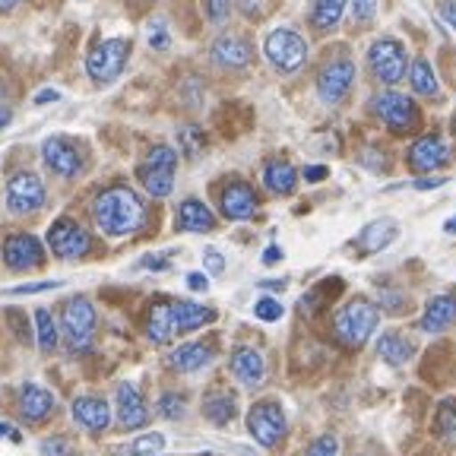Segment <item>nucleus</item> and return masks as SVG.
Masks as SVG:
<instances>
[{"instance_id": "nucleus-57", "label": "nucleus", "mask_w": 456, "mask_h": 456, "mask_svg": "<svg viewBox=\"0 0 456 456\" xmlns=\"http://www.w3.org/2000/svg\"><path fill=\"white\" fill-rule=\"evenodd\" d=\"M20 0H0V10H13Z\"/></svg>"}, {"instance_id": "nucleus-46", "label": "nucleus", "mask_w": 456, "mask_h": 456, "mask_svg": "<svg viewBox=\"0 0 456 456\" xmlns=\"http://www.w3.org/2000/svg\"><path fill=\"white\" fill-rule=\"evenodd\" d=\"M150 45H152V48H156V51H168L171 38H168V32H165V26H156V28H152Z\"/></svg>"}, {"instance_id": "nucleus-2", "label": "nucleus", "mask_w": 456, "mask_h": 456, "mask_svg": "<svg viewBox=\"0 0 456 456\" xmlns=\"http://www.w3.org/2000/svg\"><path fill=\"white\" fill-rule=\"evenodd\" d=\"M378 323H380L378 305H370V301H364V298H355L336 314L333 333L346 349H362L364 342L370 339V333L378 330Z\"/></svg>"}, {"instance_id": "nucleus-28", "label": "nucleus", "mask_w": 456, "mask_h": 456, "mask_svg": "<svg viewBox=\"0 0 456 456\" xmlns=\"http://www.w3.org/2000/svg\"><path fill=\"white\" fill-rule=\"evenodd\" d=\"M209 358H213V349H209L207 342H184L181 349L171 352V368H178V370H184V374H191V370L207 368Z\"/></svg>"}, {"instance_id": "nucleus-56", "label": "nucleus", "mask_w": 456, "mask_h": 456, "mask_svg": "<svg viewBox=\"0 0 456 456\" xmlns=\"http://www.w3.org/2000/svg\"><path fill=\"white\" fill-rule=\"evenodd\" d=\"M10 121H13V114H10V108H0V130L7 127Z\"/></svg>"}, {"instance_id": "nucleus-21", "label": "nucleus", "mask_w": 456, "mask_h": 456, "mask_svg": "<svg viewBox=\"0 0 456 456\" xmlns=\"http://www.w3.org/2000/svg\"><path fill=\"white\" fill-rule=\"evenodd\" d=\"M216 321L213 307H203L197 301H171V323H175V333H193V330L207 327Z\"/></svg>"}, {"instance_id": "nucleus-35", "label": "nucleus", "mask_w": 456, "mask_h": 456, "mask_svg": "<svg viewBox=\"0 0 456 456\" xmlns=\"http://www.w3.org/2000/svg\"><path fill=\"white\" fill-rule=\"evenodd\" d=\"M178 142H181V150H184V156L197 159L200 152H203V146H207V136H203V130L200 127L187 124V127L178 130Z\"/></svg>"}, {"instance_id": "nucleus-11", "label": "nucleus", "mask_w": 456, "mask_h": 456, "mask_svg": "<svg viewBox=\"0 0 456 456\" xmlns=\"http://www.w3.org/2000/svg\"><path fill=\"white\" fill-rule=\"evenodd\" d=\"M248 431L260 447H276L285 437V412L279 403H256L248 412Z\"/></svg>"}, {"instance_id": "nucleus-24", "label": "nucleus", "mask_w": 456, "mask_h": 456, "mask_svg": "<svg viewBox=\"0 0 456 456\" xmlns=\"http://www.w3.org/2000/svg\"><path fill=\"white\" fill-rule=\"evenodd\" d=\"M396 235H399V225L393 219L368 222V225L362 228V235H358V248H362L364 254H378L387 244L396 241Z\"/></svg>"}, {"instance_id": "nucleus-25", "label": "nucleus", "mask_w": 456, "mask_h": 456, "mask_svg": "<svg viewBox=\"0 0 456 456\" xmlns=\"http://www.w3.org/2000/svg\"><path fill=\"white\" fill-rule=\"evenodd\" d=\"M146 336L152 346H165L175 336V323H171V301H156L146 314Z\"/></svg>"}, {"instance_id": "nucleus-30", "label": "nucleus", "mask_w": 456, "mask_h": 456, "mask_svg": "<svg viewBox=\"0 0 456 456\" xmlns=\"http://www.w3.org/2000/svg\"><path fill=\"white\" fill-rule=\"evenodd\" d=\"M203 415H207L213 425H228V421L235 419L238 415V396L235 393H225V390H219V393H209L207 396V403H203Z\"/></svg>"}, {"instance_id": "nucleus-40", "label": "nucleus", "mask_w": 456, "mask_h": 456, "mask_svg": "<svg viewBox=\"0 0 456 456\" xmlns=\"http://www.w3.org/2000/svg\"><path fill=\"white\" fill-rule=\"evenodd\" d=\"M254 314H256V317H260V321L273 323V321H279V317H282L285 307L279 305L276 298H260V301H256V305H254Z\"/></svg>"}, {"instance_id": "nucleus-50", "label": "nucleus", "mask_w": 456, "mask_h": 456, "mask_svg": "<svg viewBox=\"0 0 456 456\" xmlns=\"http://www.w3.org/2000/svg\"><path fill=\"white\" fill-rule=\"evenodd\" d=\"M327 175H330V171L323 168V165H307V168H305V178L307 181H323Z\"/></svg>"}, {"instance_id": "nucleus-43", "label": "nucleus", "mask_w": 456, "mask_h": 456, "mask_svg": "<svg viewBox=\"0 0 456 456\" xmlns=\"http://www.w3.org/2000/svg\"><path fill=\"white\" fill-rule=\"evenodd\" d=\"M235 4L248 20H260V16L266 13V4H270V0H235Z\"/></svg>"}, {"instance_id": "nucleus-42", "label": "nucleus", "mask_w": 456, "mask_h": 456, "mask_svg": "<svg viewBox=\"0 0 456 456\" xmlns=\"http://www.w3.org/2000/svg\"><path fill=\"white\" fill-rule=\"evenodd\" d=\"M203 10L213 22H222L232 10V0H203Z\"/></svg>"}, {"instance_id": "nucleus-33", "label": "nucleus", "mask_w": 456, "mask_h": 456, "mask_svg": "<svg viewBox=\"0 0 456 456\" xmlns=\"http://www.w3.org/2000/svg\"><path fill=\"white\" fill-rule=\"evenodd\" d=\"M409 83H412V89L419 95H437V77H435V67H431V61H425V57H419L412 64V70H409Z\"/></svg>"}, {"instance_id": "nucleus-37", "label": "nucleus", "mask_w": 456, "mask_h": 456, "mask_svg": "<svg viewBox=\"0 0 456 456\" xmlns=\"http://www.w3.org/2000/svg\"><path fill=\"white\" fill-rule=\"evenodd\" d=\"M437 431L447 437L456 435V399H444L437 406Z\"/></svg>"}, {"instance_id": "nucleus-23", "label": "nucleus", "mask_w": 456, "mask_h": 456, "mask_svg": "<svg viewBox=\"0 0 456 456\" xmlns=\"http://www.w3.org/2000/svg\"><path fill=\"white\" fill-rule=\"evenodd\" d=\"M453 323H456V298L437 295V298L428 301L425 314H421V330L425 333H444Z\"/></svg>"}, {"instance_id": "nucleus-3", "label": "nucleus", "mask_w": 456, "mask_h": 456, "mask_svg": "<svg viewBox=\"0 0 456 456\" xmlns=\"http://www.w3.org/2000/svg\"><path fill=\"white\" fill-rule=\"evenodd\" d=\"M61 323H64V339L73 352H86L93 346V336H95V307L89 298L77 295L64 305V314H61Z\"/></svg>"}, {"instance_id": "nucleus-55", "label": "nucleus", "mask_w": 456, "mask_h": 456, "mask_svg": "<svg viewBox=\"0 0 456 456\" xmlns=\"http://www.w3.org/2000/svg\"><path fill=\"white\" fill-rule=\"evenodd\" d=\"M260 285H264V289H279V292H282L289 282H285V279H266V282H260Z\"/></svg>"}, {"instance_id": "nucleus-14", "label": "nucleus", "mask_w": 456, "mask_h": 456, "mask_svg": "<svg viewBox=\"0 0 456 456\" xmlns=\"http://www.w3.org/2000/svg\"><path fill=\"white\" fill-rule=\"evenodd\" d=\"M42 156L45 165L54 175H61V178H77L79 171H83V156H79V150L67 136H48L42 146Z\"/></svg>"}, {"instance_id": "nucleus-52", "label": "nucleus", "mask_w": 456, "mask_h": 456, "mask_svg": "<svg viewBox=\"0 0 456 456\" xmlns=\"http://www.w3.org/2000/svg\"><path fill=\"white\" fill-rule=\"evenodd\" d=\"M57 99H61L57 89H42V93L36 95V105H48V102H57Z\"/></svg>"}, {"instance_id": "nucleus-48", "label": "nucleus", "mask_w": 456, "mask_h": 456, "mask_svg": "<svg viewBox=\"0 0 456 456\" xmlns=\"http://www.w3.org/2000/svg\"><path fill=\"white\" fill-rule=\"evenodd\" d=\"M0 441H13V444H20V441H22V435L16 431L13 425H7V421H0Z\"/></svg>"}, {"instance_id": "nucleus-44", "label": "nucleus", "mask_w": 456, "mask_h": 456, "mask_svg": "<svg viewBox=\"0 0 456 456\" xmlns=\"http://www.w3.org/2000/svg\"><path fill=\"white\" fill-rule=\"evenodd\" d=\"M51 289H61V282L48 279V282H28V285H16L10 295H38V292H51Z\"/></svg>"}, {"instance_id": "nucleus-34", "label": "nucleus", "mask_w": 456, "mask_h": 456, "mask_svg": "<svg viewBox=\"0 0 456 456\" xmlns=\"http://www.w3.org/2000/svg\"><path fill=\"white\" fill-rule=\"evenodd\" d=\"M36 333H38V346H42V352L57 349V323H54V317H51L48 307H38L36 311Z\"/></svg>"}, {"instance_id": "nucleus-19", "label": "nucleus", "mask_w": 456, "mask_h": 456, "mask_svg": "<svg viewBox=\"0 0 456 456\" xmlns=\"http://www.w3.org/2000/svg\"><path fill=\"white\" fill-rule=\"evenodd\" d=\"M222 213L228 216V219H250V216L256 213V193L250 184H244V181H235V184H228L225 191H222Z\"/></svg>"}, {"instance_id": "nucleus-38", "label": "nucleus", "mask_w": 456, "mask_h": 456, "mask_svg": "<svg viewBox=\"0 0 456 456\" xmlns=\"http://www.w3.org/2000/svg\"><path fill=\"white\" fill-rule=\"evenodd\" d=\"M339 453V441H336L333 435H321L317 441L307 444L305 456H336Z\"/></svg>"}, {"instance_id": "nucleus-17", "label": "nucleus", "mask_w": 456, "mask_h": 456, "mask_svg": "<svg viewBox=\"0 0 456 456\" xmlns=\"http://www.w3.org/2000/svg\"><path fill=\"white\" fill-rule=\"evenodd\" d=\"M209 54H213V61L219 67H225V70H241V67L250 64V57H254V48H250L248 38L241 36H222L213 42V48H209Z\"/></svg>"}, {"instance_id": "nucleus-59", "label": "nucleus", "mask_w": 456, "mask_h": 456, "mask_svg": "<svg viewBox=\"0 0 456 456\" xmlns=\"http://www.w3.org/2000/svg\"><path fill=\"white\" fill-rule=\"evenodd\" d=\"M200 456H216V453H200Z\"/></svg>"}, {"instance_id": "nucleus-10", "label": "nucleus", "mask_w": 456, "mask_h": 456, "mask_svg": "<svg viewBox=\"0 0 456 456\" xmlns=\"http://www.w3.org/2000/svg\"><path fill=\"white\" fill-rule=\"evenodd\" d=\"M374 111H378V118L393 134H409V130H415V124H419V108H415V102L403 93H393V89L390 93H380L378 99H374Z\"/></svg>"}, {"instance_id": "nucleus-12", "label": "nucleus", "mask_w": 456, "mask_h": 456, "mask_svg": "<svg viewBox=\"0 0 456 456\" xmlns=\"http://www.w3.org/2000/svg\"><path fill=\"white\" fill-rule=\"evenodd\" d=\"M352 83H355V64H352L349 57H336V61H330L323 67L321 77H317V95L327 105H336V102H342L349 95Z\"/></svg>"}, {"instance_id": "nucleus-6", "label": "nucleus", "mask_w": 456, "mask_h": 456, "mask_svg": "<svg viewBox=\"0 0 456 456\" xmlns=\"http://www.w3.org/2000/svg\"><path fill=\"white\" fill-rule=\"evenodd\" d=\"M175 168H178L175 150H171V146H156V150L150 152V159L140 165L136 178H140V184L146 187L152 197H168V193L175 191Z\"/></svg>"}, {"instance_id": "nucleus-15", "label": "nucleus", "mask_w": 456, "mask_h": 456, "mask_svg": "<svg viewBox=\"0 0 456 456\" xmlns=\"http://www.w3.org/2000/svg\"><path fill=\"white\" fill-rule=\"evenodd\" d=\"M4 264L10 270H32L45 264V248L36 235H10L4 241Z\"/></svg>"}, {"instance_id": "nucleus-49", "label": "nucleus", "mask_w": 456, "mask_h": 456, "mask_svg": "<svg viewBox=\"0 0 456 456\" xmlns=\"http://www.w3.org/2000/svg\"><path fill=\"white\" fill-rule=\"evenodd\" d=\"M142 266L146 270H168V256H142Z\"/></svg>"}, {"instance_id": "nucleus-36", "label": "nucleus", "mask_w": 456, "mask_h": 456, "mask_svg": "<svg viewBox=\"0 0 456 456\" xmlns=\"http://www.w3.org/2000/svg\"><path fill=\"white\" fill-rule=\"evenodd\" d=\"M184 412H187V403L178 393H165V396L159 399V415H162V419L178 421V419H184Z\"/></svg>"}, {"instance_id": "nucleus-54", "label": "nucleus", "mask_w": 456, "mask_h": 456, "mask_svg": "<svg viewBox=\"0 0 456 456\" xmlns=\"http://www.w3.org/2000/svg\"><path fill=\"white\" fill-rule=\"evenodd\" d=\"M415 187H419V191H431V187H444V178H421V181H415Z\"/></svg>"}, {"instance_id": "nucleus-51", "label": "nucleus", "mask_w": 456, "mask_h": 456, "mask_svg": "<svg viewBox=\"0 0 456 456\" xmlns=\"http://www.w3.org/2000/svg\"><path fill=\"white\" fill-rule=\"evenodd\" d=\"M187 285H191L193 292H203V289H209V279L200 276V273H191V276H187Z\"/></svg>"}, {"instance_id": "nucleus-16", "label": "nucleus", "mask_w": 456, "mask_h": 456, "mask_svg": "<svg viewBox=\"0 0 456 456\" xmlns=\"http://www.w3.org/2000/svg\"><path fill=\"white\" fill-rule=\"evenodd\" d=\"M447 162H450L447 142L435 134L421 136V140H415L412 146H409V165H412L415 171H437Z\"/></svg>"}, {"instance_id": "nucleus-53", "label": "nucleus", "mask_w": 456, "mask_h": 456, "mask_svg": "<svg viewBox=\"0 0 456 456\" xmlns=\"http://www.w3.org/2000/svg\"><path fill=\"white\" fill-rule=\"evenodd\" d=\"M279 260H282V250H279L276 244H270V248H266V254H264V264L273 266V264H279Z\"/></svg>"}, {"instance_id": "nucleus-41", "label": "nucleus", "mask_w": 456, "mask_h": 456, "mask_svg": "<svg viewBox=\"0 0 456 456\" xmlns=\"http://www.w3.org/2000/svg\"><path fill=\"white\" fill-rule=\"evenodd\" d=\"M42 456H73V444L67 437H48L42 444Z\"/></svg>"}, {"instance_id": "nucleus-4", "label": "nucleus", "mask_w": 456, "mask_h": 456, "mask_svg": "<svg viewBox=\"0 0 456 456\" xmlns=\"http://www.w3.org/2000/svg\"><path fill=\"white\" fill-rule=\"evenodd\" d=\"M127 57H130V42L127 38H105L99 42L89 57H86V73L95 79V83H114V79L121 77V70L127 67Z\"/></svg>"}, {"instance_id": "nucleus-45", "label": "nucleus", "mask_w": 456, "mask_h": 456, "mask_svg": "<svg viewBox=\"0 0 456 456\" xmlns=\"http://www.w3.org/2000/svg\"><path fill=\"white\" fill-rule=\"evenodd\" d=\"M203 266H207V273H213V276H219V273L225 270V256H222L216 248H209L207 254H203Z\"/></svg>"}, {"instance_id": "nucleus-8", "label": "nucleus", "mask_w": 456, "mask_h": 456, "mask_svg": "<svg viewBox=\"0 0 456 456\" xmlns=\"http://www.w3.org/2000/svg\"><path fill=\"white\" fill-rule=\"evenodd\" d=\"M48 248L54 250V256H61V260H79L83 254H89L93 238H89V232H86L79 222L57 219L54 225L48 228Z\"/></svg>"}, {"instance_id": "nucleus-39", "label": "nucleus", "mask_w": 456, "mask_h": 456, "mask_svg": "<svg viewBox=\"0 0 456 456\" xmlns=\"http://www.w3.org/2000/svg\"><path fill=\"white\" fill-rule=\"evenodd\" d=\"M378 13V0H352V22L355 26H368Z\"/></svg>"}, {"instance_id": "nucleus-29", "label": "nucleus", "mask_w": 456, "mask_h": 456, "mask_svg": "<svg viewBox=\"0 0 456 456\" xmlns=\"http://www.w3.org/2000/svg\"><path fill=\"white\" fill-rule=\"evenodd\" d=\"M378 352H380V358H384L387 364L399 368V364L412 362L415 346L406 339V336H399V333H384V336L378 339Z\"/></svg>"}, {"instance_id": "nucleus-7", "label": "nucleus", "mask_w": 456, "mask_h": 456, "mask_svg": "<svg viewBox=\"0 0 456 456\" xmlns=\"http://www.w3.org/2000/svg\"><path fill=\"white\" fill-rule=\"evenodd\" d=\"M406 64H409V54H406V48H403V42H396V38L384 36L370 45L368 67L380 83H387V86L399 83V79L406 77Z\"/></svg>"}, {"instance_id": "nucleus-27", "label": "nucleus", "mask_w": 456, "mask_h": 456, "mask_svg": "<svg viewBox=\"0 0 456 456\" xmlns=\"http://www.w3.org/2000/svg\"><path fill=\"white\" fill-rule=\"evenodd\" d=\"M264 184H266V191L285 197V193H292L295 184H298V171L285 162V159H273L264 168Z\"/></svg>"}, {"instance_id": "nucleus-31", "label": "nucleus", "mask_w": 456, "mask_h": 456, "mask_svg": "<svg viewBox=\"0 0 456 456\" xmlns=\"http://www.w3.org/2000/svg\"><path fill=\"white\" fill-rule=\"evenodd\" d=\"M346 4H349V0H317L314 10H311V26L317 28V32H330V28H336L342 20Z\"/></svg>"}, {"instance_id": "nucleus-1", "label": "nucleus", "mask_w": 456, "mask_h": 456, "mask_svg": "<svg viewBox=\"0 0 456 456\" xmlns=\"http://www.w3.org/2000/svg\"><path fill=\"white\" fill-rule=\"evenodd\" d=\"M93 219L102 235L108 238L134 235V232L142 228V222H146V203L130 187H108V191H102L95 197Z\"/></svg>"}, {"instance_id": "nucleus-47", "label": "nucleus", "mask_w": 456, "mask_h": 456, "mask_svg": "<svg viewBox=\"0 0 456 456\" xmlns=\"http://www.w3.org/2000/svg\"><path fill=\"white\" fill-rule=\"evenodd\" d=\"M441 20L456 32V0H444V4H441Z\"/></svg>"}, {"instance_id": "nucleus-58", "label": "nucleus", "mask_w": 456, "mask_h": 456, "mask_svg": "<svg viewBox=\"0 0 456 456\" xmlns=\"http://www.w3.org/2000/svg\"><path fill=\"white\" fill-rule=\"evenodd\" d=\"M444 228H447V232H456V216H453V219H447V225H444Z\"/></svg>"}, {"instance_id": "nucleus-26", "label": "nucleus", "mask_w": 456, "mask_h": 456, "mask_svg": "<svg viewBox=\"0 0 456 456\" xmlns=\"http://www.w3.org/2000/svg\"><path fill=\"white\" fill-rule=\"evenodd\" d=\"M178 225L184 228V232H213L216 216L207 203H200V200H184L178 209Z\"/></svg>"}, {"instance_id": "nucleus-9", "label": "nucleus", "mask_w": 456, "mask_h": 456, "mask_svg": "<svg viewBox=\"0 0 456 456\" xmlns=\"http://www.w3.org/2000/svg\"><path fill=\"white\" fill-rule=\"evenodd\" d=\"M7 207L16 216L38 213L45 207V184L38 175L32 171H16L13 178L7 181Z\"/></svg>"}, {"instance_id": "nucleus-5", "label": "nucleus", "mask_w": 456, "mask_h": 456, "mask_svg": "<svg viewBox=\"0 0 456 456\" xmlns=\"http://www.w3.org/2000/svg\"><path fill=\"white\" fill-rule=\"evenodd\" d=\"M264 54L279 73H295L307 61V42L295 28H273L264 42Z\"/></svg>"}, {"instance_id": "nucleus-18", "label": "nucleus", "mask_w": 456, "mask_h": 456, "mask_svg": "<svg viewBox=\"0 0 456 456\" xmlns=\"http://www.w3.org/2000/svg\"><path fill=\"white\" fill-rule=\"evenodd\" d=\"M232 374L241 380L244 387H260L266 380V362L264 355L250 346H241V349L232 352Z\"/></svg>"}, {"instance_id": "nucleus-20", "label": "nucleus", "mask_w": 456, "mask_h": 456, "mask_svg": "<svg viewBox=\"0 0 456 456\" xmlns=\"http://www.w3.org/2000/svg\"><path fill=\"white\" fill-rule=\"evenodd\" d=\"M73 421L86 431H105L111 425V406L99 396H79L73 403Z\"/></svg>"}, {"instance_id": "nucleus-13", "label": "nucleus", "mask_w": 456, "mask_h": 456, "mask_svg": "<svg viewBox=\"0 0 456 456\" xmlns=\"http://www.w3.org/2000/svg\"><path fill=\"white\" fill-rule=\"evenodd\" d=\"M114 399H118V428L140 431V428L150 425V406H146V399L134 384H118Z\"/></svg>"}, {"instance_id": "nucleus-22", "label": "nucleus", "mask_w": 456, "mask_h": 456, "mask_svg": "<svg viewBox=\"0 0 456 456\" xmlns=\"http://www.w3.org/2000/svg\"><path fill=\"white\" fill-rule=\"evenodd\" d=\"M54 412V396L38 384H22L20 390V415L26 421H45Z\"/></svg>"}, {"instance_id": "nucleus-32", "label": "nucleus", "mask_w": 456, "mask_h": 456, "mask_svg": "<svg viewBox=\"0 0 456 456\" xmlns=\"http://www.w3.org/2000/svg\"><path fill=\"white\" fill-rule=\"evenodd\" d=\"M159 450H165V435L152 431V435H142V437H136V441L114 447L111 456H159Z\"/></svg>"}]
</instances>
